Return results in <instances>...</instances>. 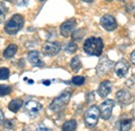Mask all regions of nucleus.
Returning a JSON list of instances; mask_svg holds the SVG:
<instances>
[{
  "label": "nucleus",
  "mask_w": 135,
  "mask_h": 131,
  "mask_svg": "<svg viewBox=\"0 0 135 131\" xmlns=\"http://www.w3.org/2000/svg\"><path fill=\"white\" fill-rule=\"evenodd\" d=\"M104 48V43L101 38L90 36L86 39L83 45V49L85 53L91 56H100Z\"/></svg>",
  "instance_id": "f257e3e1"
},
{
  "label": "nucleus",
  "mask_w": 135,
  "mask_h": 131,
  "mask_svg": "<svg viewBox=\"0 0 135 131\" xmlns=\"http://www.w3.org/2000/svg\"><path fill=\"white\" fill-rule=\"evenodd\" d=\"M24 26V17L22 15L16 14L12 17L5 24L4 30L7 34H16L18 33Z\"/></svg>",
  "instance_id": "f03ea898"
},
{
  "label": "nucleus",
  "mask_w": 135,
  "mask_h": 131,
  "mask_svg": "<svg viewBox=\"0 0 135 131\" xmlns=\"http://www.w3.org/2000/svg\"><path fill=\"white\" fill-rule=\"evenodd\" d=\"M101 116V111H100V108L96 105H93L90 106L86 111H85L84 115V123L85 125L89 128H93L95 127L97 124H98V121H99V118Z\"/></svg>",
  "instance_id": "7ed1b4c3"
},
{
  "label": "nucleus",
  "mask_w": 135,
  "mask_h": 131,
  "mask_svg": "<svg viewBox=\"0 0 135 131\" xmlns=\"http://www.w3.org/2000/svg\"><path fill=\"white\" fill-rule=\"evenodd\" d=\"M70 99H71V93H69V92H64L62 94H60L59 97L55 98L51 102L49 107H50V109L52 111H55V113L60 111V110H62V109L68 105Z\"/></svg>",
  "instance_id": "20e7f679"
},
{
  "label": "nucleus",
  "mask_w": 135,
  "mask_h": 131,
  "mask_svg": "<svg viewBox=\"0 0 135 131\" xmlns=\"http://www.w3.org/2000/svg\"><path fill=\"white\" fill-rule=\"evenodd\" d=\"M43 106L41 103L36 102V101H27L25 104H24V109H25V113L29 116L34 118L40 114V111L42 110Z\"/></svg>",
  "instance_id": "39448f33"
},
{
  "label": "nucleus",
  "mask_w": 135,
  "mask_h": 131,
  "mask_svg": "<svg viewBox=\"0 0 135 131\" xmlns=\"http://www.w3.org/2000/svg\"><path fill=\"white\" fill-rule=\"evenodd\" d=\"M100 24L107 31H113L118 27V23H117L115 18L111 15H105V16L102 17L101 20H100Z\"/></svg>",
  "instance_id": "423d86ee"
},
{
  "label": "nucleus",
  "mask_w": 135,
  "mask_h": 131,
  "mask_svg": "<svg viewBox=\"0 0 135 131\" xmlns=\"http://www.w3.org/2000/svg\"><path fill=\"white\" fill-rule=\"evenodd\" d=\"M114 105H115V102L110 99H107L102 103L100 106V111H101V118L103 120H108L111 116Z\"/></svg>",
  "instance_id": "0eeeda50"
},
{
  "label": "nucleus",
  "mask_w": 135,
  "mask_h": 131,
  "mask_svg": "<svg viewBox=\"0 0 135 131\" xmlns=\"http://www.w3.org/2000/svg\"><path fill=\"white\" fill-rule=\"evenodd\" d=\"M61 45L58 42H48L43 46V53L47 56H54L59 53Z\"/></svg>",
  "instance_id": "6e6552de"
},
{
  "label": "nucleus",
  "mask_w": 135,
  "mask_h": 131,
  "mask_svg": "<svg viewBox=\"0 0 135 131\" xmlns=\"http://www.w3.org/2000/svg\"><path fill=\"white\" fill-rule=\"evenodd\" d=\"M76 25H77V23H76L75 19H70L66 22H64L60 25V33H61V35L65 36V38H69L73 33V31L75 30Z\"/></svg>",
  "instance_id": "1a4fd4ad"
},
{
  "label": "nucleus",
  "mask_w": 135,
  "mask_h": 131,
  "mask_svg": "<svg viewBox=\"0 0 135 131\" xmlns=\"http://www.w3.org/2000/svg\"><path fill=\"white\" fill-rule=\"evenodd\" d=\"M129 71V63L126 59H119L114 65V72L117 73L118 77H125Z\"/></svg>",
  "instance_id": "9d476101"
},
{
  "label": "nucleus",
  "mask_w": 135,
  "mask_h": 131,
  "mask_svg": "<svg viewBox=\"0 0 135 131\" xmlns=\"http://www.w3.org/2000/svg\"><path fill=\"white\" fill-rule=\"evenodd\" d=\"M117 100L122 106H127L132 101V95L127 90H120L117 93Z\"/></svg>",
  "instance_id": "9b49d317"
},
{
  "label": "nucleus",
  "mask_w": 135,
  "mask_h": 131,
  "mask_svg": "<svg viewBox=\"0 0 135 131\" xmlns=\"http://www.w3.org/2000/svg\"><path fill=\"white\" fill-rule=\"evenodd\" d=\"M111 90H112V84L109 80H104L100 83L99 85V88H98V94L101 98H105L107 97L110 93H111Z\"/></svg>",
  "instance_id": "f8f14e48"
},
{
  "label": "nucleus",
  "mask_w": 135,
  "mask_h": 131,
  "mask_svg": "<svg viewBox=\"0 0 135 131\" xmlns=\"http://www.w3.org/2000/svg\"><path fill=\"white\" fill-rule=\"evenodd\" d=\"M112 67V63L111 60H109L107 57H104L103 59L100 60L99 65L97 67V73L99 75H104L105 73H107Z\"/></svg>",
  "instance_id": "ddd939ff"
},
{
  "label": "nucleus",
  "mask_w": 135,
  "mask_h": 131,
  "mask_svg": "<svg viewBox=\"0 0 135 131\" xmlns=\"http://www.w3.org/2000/svg\"><path fill=\"white\" fill-rule=\"evenodd\" d=\"M28 60L34 67H43L44 62L41 57V54L38 51H31L28 53Z\"/></svg>",
  "instance_id": "4468645a"
},
{
  "label": "nucleus",
  "mask_w": 135,
  "mask_h": 131,
  "mask_svg": "<svg viewBox=\"0 0 135 131\" xmlns=\"http://www.w3.org/2000/svg\"><path fill=\"white\" fill-rule=\"evenodd\" d=\"M23 100L20 98H17V99H14V100H12L11 102H9V104H8V109L11 110V111H13V113H18L19 110H20V108L23 106Z\"/></svg>",
  "instance_id": "2eb2a0df"
},
{
  "label": "nucleus",
  "mask_w": 135,
  "mask_h": 131,
  "mask_svg": "<svg viewBox=\"0 0 135 131\" xmlns=\"http://www.w3.org/2000/svg\"><path fill=\"white\" fill-rule=\"evenodd\" d=\"M17 50H18L17 45H15V44H11L6 49L4 50V52H3V56H4L5 58H12V57L17 53Z\"/></svg>",
  "instance_id": "dca6fc26"
},
{
  "label": "nucleus",
  "mask_w": 135,
  "mask_h": 131,
  "mask_svg": "<svg viewBox=\"0 0 135 131\" xmlns=\"http://www.w3.org/2000/svg\"><path fill=\"white\" fill-rule=\"evenodd\" d=\"M76 129H77V122L75 120H70L62 125L64 131H74Z\"/></svg>",
  "instance_id": "f3484780"
},
{
  "label": "nucleus",
  "mask_w": 135,
  "mask_h": 131,
  "mask_svg": "<svg viewBox=\"0 0 135 131\" xmlns=\"http://www.w3.org/2000/svg\"><path fill=\"white\" fill-rule=\"evenodd\" d=\"M70 66H71L72 70H73L74 72H78V71L81 69V67H82L81 62H80V58H79L78 56L73 57L72 60H71V63H70Z\"/></svg>",
  "instance_id": "a211bd4d"
},
{
  "label": "nucleus",
  "mask_w": 135,
  "mask_h": 131,
  "mask_svg": "<svg viewBox=\"0 0 135 131\" xmlns=\"http://www.w3.org/2000/svg\"><path fill=\"white\" fill-rule=\"evenodd\" d=\"M131 125H132V121L129 120V119H126V120H122L119 122V128L120 130L123 131H127L131 129Z\"/></svg>",
  "instance_id": "6ab92c4d"
},
{
  "label": "nucleus",
  "mask_w": 135,
  "mask_h": 131,
  "mask_svg": "<svg viewBox=\"0 0 135 131\" xmlns=\"http://www.w3.org/2000/svg\"><path fill=\"white\" fill-rule=\"evenodd\" d=\"M12 92V86L6 85V84H0V97L7 96Z\"/></svg>",
  "instance_id": "aec40b11"
},
{
  "label": "nucleus",
  "mask_w": 135,
  "mask_h": 131,
  "mask_svg": "<svg viewBox=\"0 0 135 131\" xmlns=\"http://www.w3.org/2000/svg\"><path fill=\"white\" fill-rule=\"evenodd\" d=\"M6 11H7V8H6L5 4H4V3H2V2H0V24H1V23H3V21L5 20Z\"/></svg>",
  "instance_id": "412c9836"
},
{
  "label": "nucleus",
  "mask_w": 135,
  "mask_h": 131,
  "mask_svg": "<svg viewBox=\"0 0 135 131\" xmlns=\"http://www.w3.org/2000/svg\"><path fill=\"white\" fill-rule=\"evenodd\" d=\"M9 77V70L7 68H0V80H6Z\"/></svg>",
  "instance_id": "4be33fe9"
},
{
  "label": "nucleus",
  "mask_w": 135,
  "mask_h": 131,
  "mask_svg": "<svg viewBox=\"0 0 135 131\" xmlns=\"http://www.w3.org/2000/svg\"><path fill=\"white\" fill-rule=\"evenodd\" d=\"M84 82L85 77H83V76H75V77L72 78V83L75 84V85H78V86L84 84Z\"/></svg>",
  "instance_id": "5701e85b"
},
{
  "label": "nucleus",
  "mask_w": 135,
  "mask_h": 131,
  "mask_svg": "<svg viewBox=\"0 0 135 131\" xmlns=\"http://www.w3.org/2000/svg\"><path fill=\"white\" fill-rule=\"evenodd\" d=\"M66 51L68 53H74L77 51V45L74 43V42H70L66 47Z\"/></svg>",
  "instance_id": "b1692460"
},
{
  "label": "nucleus",
  "mask_w": 135,
  "mask_h": 131,
  "mask_svg": "<svg viewBox=\"0 0 135 131\" xmlns=\"http://www.w3.org/2000/svg\"><path fill=\"white\" fill-rule=\"evenodd\" d=\"M4 127L7 130H14L15 129V122H14V120H6L4 122Z\"/></svg>",
  "instance_id": "393cba45"
},
{
  "label": "nucleus",
  "mask_w": 135,
  "mask_h": 131,
  "mask_svg": "<svg viewBox=\"0 0 135 131\" xmlns=\"http://www.w3.org/2000/svg\"><path fill=\"white\" fill-rule=\"evenodd\" d=\"M18 6H27L28 5V0H16Z\"/></svg>",
  "instance_id": "a878e982"
},
{
  "label": "nucleus",
  "mask_w": 135,
  "mask_h": 131,
  "mask_svg": "<svg viewBox=\"0 0 135 131\" xmlns=\"http://www.w3.org/2000/svg\"><path fill=\"white\" fill-rule=\"evenodd\" d=\"M130 59H131V62L135 65V50L131 53V55H130Z\"/></svg>",
  "instance_id": "bb28decb"
},
{
  "label": "nucleus",
  "mask_w": 135,
  "mask_h": 131,
  "mask_svg": "<svg viewBox=\"0 0 135 131\" xmlns=\"http://www.w3.org/2000/svg\"><path fill=\"white\" fill-rule=\"evenodd\" d=\"M3 120H4V116H3V114H2V111L0 109V125L3 123Z\"/></svg>",
  "instance_id": "cd10ccee"
},
{
  "label": "nucleus",
  "mask_w": 135,
  "mask_h": 131,
  "mask_svg": "<svg viewBox=\"0 0 135 131\" xmlns=\"http://www.w3.org/2000/svg\"><path fill=\"white\" fill-rule=\"evenodd\" d=\"M43 83H44L45 85H49V84L51 83V81H49V80H44V81H43Z\"/></svg>",
  "instance_id": "c85d7f7f"
},
{
  "label": "nucleus",
  "mask_w": 135,
  "mask_h": 131,
  "mask_svg": "<svg viewBox=\"0 0 135 131\" xmlns=\"http://www.w3.org/2000/svg\"><path fill=\"white\" fill-rule=\"evenodd\" d=\"M82 1H84V2H87V3H91L94 0H82Z\"/></svg>",
  "instance_id": "c756f323"
},
{
  "label": "nucleus",
  "mask_w": 135,
  "mask_h": 131,
  "mask_svg": "<svg viewBox=\"0 0 135 131\" xmlns=\"http://www.w3.org/2000/svg\"><path fill=\"white\" fill-rule=\"evenodd\" d=\"M106 1H112V0H106Z\"/></svg>",
  "instance_id": "7c9ffc66"
},
{
  "label": "nucleus",
  "mask_w": 135,
  "mask_h": 131,
  "mask_svg": "<svg viewBox=\"0 0 135 131\" xmlns=\"http://www.w3.org/2000/svg\"><path fill=\"white\" fill-rule=\"evenodd\" d=\"M40 1H45V0H40Z\"/></svg>",
  "instance_id": "2f4dec72"
},
{
  "label": "nucleus",
  "mask_w": 135,
  "mask_h": 131,
  "mask_svg": "<svg viewBox=\"0 0 135 131\" xmlns=\"http://www.w3.org/2000/svg\"><path fill=\"white\" fill-rule=\"evenodd\" d=\"M6 1H11V0H6Z\"/></svg>",
  "instance_id": "473e14b6"
}]
</instances>
